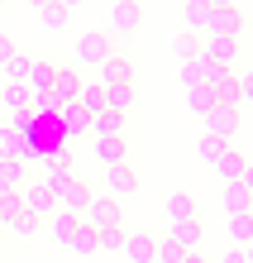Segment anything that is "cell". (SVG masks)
I'll use <instances>...</instances> for the list:
<instances>
[{"label": "cell", "mask_w": 253, "mask_h": 263, "mask_svg": "<svg viewBox=\"0 0 253 263\" xmlns=\"http://www.w3.org/2000/svg\"><path fill=\"white\" fill-rule=\"evenodd\" d=\"M139 29H144V0H115V5L105 10V34L134 39Z\"/></svg>", "instance_id": "6da1fadb"}, {"label": "cell", "mask_w": 253, "mask_h": 263, "mask_svg": "<svg viewBox=\"0 0 253 263\" xmlns=\"http://www.w3.org/2000/svg\"><path fill=\"white\" fill-rule=\"evenodd\" d=\"M72 53H76V67H101L110 53H115V43H110L105 29H86V34L72 39Z\"/></svg>", "instance_id": "7a4b0ae2"}, {"label": "cell", "mask_w": 253, "mask_h": 263, "mask_svg": "<svg viewBox=\"0 0 253 263\" xmlns=\"http://www.w3.org/2000/svg\"><path fill=\"white\" fill-rule=\"evenodd\" d=\"M82 225L91 230H124V206L110 196H91V206L82 211Z\"/></svg>", "instance_id": "3957f363"}, {"label": "cell", "mask_w": 253, "mask_h": 263, "mask_svg": "<svg viewBox=\"0 0 253 263\" xmlns=\"http://www.w3.org/2000/svg\"><path fill=\"white\" fill-rule=\"evenodd\" d=\"M96 82H101V86H134V58L124 53V48H115V53L96 67Z\"/></svg>", "instance_id": "277c9868"}, {"label": "cell", "mask_w": 253, "mask_h": 263, "mask_svg": "<svg viewBox=\"0 0 253 263\" xmlns=\"http://www.w3.org/2000/svg\"><path fill=\"white\" fill-rule=\"evenodd\" d=\"M139 192V173H134V163H120V167H105V196L110 201H134Z\"/></svg>", "instance_id": "5b68a950"}, {"label": "cell", "mask_w": 253, "mask_h": 263, "mask_svg": "<svg viewBox=\"0 0 253 263\" xmlns=\"http://www.w3.org/2000/svg\"><path fill=\"white\" fill-rule=\"evenodd\" d=\"M20 201H24V215H34L38 225H48V220H53V211H57V196L43 187V182H29V187L20 192Z\"/></svg>", "instance_id": "8992f818"}, {"label": "cell", "mask_w": 253, "mask_h": 263, "mask_svg": "<svg viewBox=\"0 0 253 263\" xmlns=\"http://www.w3.org/2000/svg\"><path fill=\"white\" fill-rule=\"evenodd\" d=\"M239 48H244L239 39H215V34H205V39H201V53L210 58L215 67H225V72L239 67Z\"/></svg>", "instance_id": "52a82bcc"}, {"label": "cell", "mask_w": 253, "mask_h": 263, "mask_svg": "<svg viewBox=\"0 0 253 263\" xmlns=\"http://www.w3.org/2000/svg\"><path fill=\"white\" fill-rule=\"evenodd\" d=\"M57 134H62V144L86 139L91 134V115L82 110V105H62V110H57Z\"/></svg>", "instance_id": "ba28073f"}, {"label": "cell", "mask_w": 253, "mask_h": 263, "mask_svg": "<svg viewBox=\"0 0 253 263\" xmlns=\"http://www.w3.org/2000/svg\"><path fill=\"white\" fill-rule=\"evenodd\" d=\"M86 86V72L76 67V63H57V82H53V96L62 105H76V91Z\"/></svg>", "instance_id": "9c48e42d"}, {"label": "cell", "mask_w": 253, "mask_h": 263, "mask_svg": "<svg viewBox=\"0 0 253 263\" xmlns=\"http://www.w3.org/2000/svg\"><path fill=\"white\" fill-rule=\"evenodd\" d=\"M234 129H239V105H215V110L205 115V134H210V139L234 144Z\"/></svg>", "instance_id": "30bf717a"}, {"label": "cell", "mask_w": 253, "mask_h": 263, "mask_svg": "<svg viewBox=\"0 0 253 263\" xmlns=\"http://www.w3.org/2000/svg\"><path fill=\"white\" fill-rule=\"evenodd\" d=\"M205 34H215V39H239L244 43V10L234 5V10H210V29Z\"/></svg>", "instance_id": "8fae6325"}, {"label": "cell", "mask_w": 253, "mask_h": 263, "mask_svg": "<svg viewBox=\"0 0 253 263\" xmlns=\"http://www.w3.org/2000/svg\"><path fill=\"white\" fill-rule=\"evenodd\" d=\"M167 239H177L186 254L201 249V239H205V220L201 215H191V220H167Z\"/></svg>", "instance_id": "7c38bea8"}, {"label": "cell", "mask_w": 253, "mask_h": 263, "mask_svg": "<svg viewBox=\"0 0 253 263\" xmlns=\"http://www.w3.org/2000/svg\"><path fill=\"white\" fill-rule=\"evenodd\" d=\"M124 258H129V263H158V235H153V230H129Z\"/></svg>", "instance_id": "4fadbf2b"}, {"label": "cell", "mask_w": 253, "mask_h": 263, "mask_svg": "<svg viewBox=\"0 0 253 263\" xmlns=\"http://www.w3.org/2000/svg\"><path fill=\"white\" fill-rule=\"evenodd\" d=\"M57 206H62V211H72V215H82V211L91 206V187H86V182L72 173V182L57 192Z\"/></svg>", "instance_id": "5bb4252c"}, {"label": "cell", "mask_w": 253, "mask_h": 263, "mask_svg": "<svg viewBox=\"0 0 253 263\" xmlns=\"http://www.w3.org/2000/svg\"><path fill=\"white\" fill-rule=\"evenodd\" d=\"M205 29H210V5H205V0H186V10H182V34L205 39Z\"/></svg>", "instance_id": "9a60e30c"}, {"label": "cell", "mask_w": 253, "mask_h": 263, "mask_svg": "<svg viewBox=\"0 0 253 263\" xmlns=\"http://www.w3.org/2000/svg\"><path fill=\"white\" fill-rule=\"evenodd\" d=\"M96 163H105V167L129 163V134H120V139H96Z\"/></svg>", "instance_id": "2e32d148"}, {"label": "cell", "mask_w": 253, "mask_h": 263, "mask_svg": "<svg viewBox=\"0 0 253 263\" xmlns=\"http://www.w3.org/2000/svg\"><path fill=\"white\" fill-rule=\"evenodd\" d=\"M215 173H220V182H225V187H229V182H244V173H248V158H244V153H239V148L229 144L225 153H220Z\"/></svg>", "instance_id": "e0dca14e"}, {"label": "cell", "mask_w": 253, "mask_h": 263, "mask_svg": "<svg viewBox=\"0 0 253 263\" xmlns=\"http://www.w3.org/2000/svg\"><path fill=\"white\" fill-rule=\"evenodd\" d=\"M0 105L10 110V120H24V115H29V105H34V91H29V86L5 82V91H0Z\"/></svg>", "instance_id": "ac0fdd59"}, {"label": "cell", "mask_w": 253, "mask_h": 263, "mask_svg": "<svg viewBox=\"0 0 253 263\" xmlns=\"http://www.w3.org/2000/svg\"><path fill=\"white\" fill-rule=\"evenodd\" d=\"M67 249H72L76 258H96V254H101V230L76 225V230H72V239H67Z\"/></svg>", "instance_id": "d6986e66"}, {"label": "cell", "mask_w": 253, "mask_h": 263, "mask_svg": "<svg viewBox=\"0 0 253 263\" xmlns=\"http://www.w3.org/2000/svg\"><path fill=\"white\" fill-rule=\"evenodd\" d=\"M91 134H96V139H120V134H129V115L101 110L96 120H91Z\"/></svg>", "instance_id": "ffe728a7"}, {"label": "cell", "mask_w": 253, "mask_h": 263, "mask_svg": "<svg viewBox=\"0 0 253 263\" xmlns=\"http://www.w3.org/2000/svg\"><path fill=\"white\" fill-rule=\"evenodd\" d=\"M57 82V63H48V58H34V72H29V91L34 96H48Z\"/></svg>", "instance_id": "44dd1931"}, {"label": "cell", "mask_w": 253, "mask_h": 263, "mask_svg": "<svg viewBox=\"0 0 253 263\" xmlns=\"http://www.w3.org/2000/svg\"><path fill=\"white\" fill-rule=\"evenodd\" d=\"M210 91H215V105H244L239 101V72H220L210 82Z\"/></svg>", "instance_id": "7402d4cb"}, {"label": "cell", "mask_w": 253, "mask_h": 263, "mask_svg": "<svg viewBox=\"0 0 253 263\" xmlns=\"http://www.w3.org/2000/svg\"><path fill=\"white\" fill-rule=\"evenodd\" d=\"M134 101H139V91H134V86H105V110H115V115H134Z\"/></svg>", "instance_id": "603a6c76"}, {"label": "cell", "mask_w": 253, "mask_h": 263, "mask_svg": "<svg viewBox=\"0 0 253 263\" xmlns=\"http://www.w3.org/2000/svg\"><path fill=\"white\" fill-rule=\"evenodd\" d=\"M220 206H225V215H244V211H253V196L244 192V182H229L225 196H220Z\"/></svg>", "instance_id": "cb8c5ba5"}, {"label": "cell", "mask_w": 253, "mask_h": 263, "mask_svg": "<svg viewBox=\"0 0 253 263\" xmlns=\"http://www.w3.org/2000/svg\"><path fill=\"white\" fill-rule=\"evenodd\" d=\"M186 110H191V115H201V120H205V115H210V110H215V91H210V86H205V82H201V86H186Z\"/></svg>", "instance_id": "d4e9b609"}, {"label": "cell", "mask_w": 253, "mask_h": 263, "mask_svg": "<svg viewBox=\"0 0 253 263\" xmlns=\"http://www.w3.org/2000/svg\"><path fill=\"white\" fill-rule=\"evenodd\" d=\"M76 105H82V110L96 120V115L105 110V86H101V82H86L82 91H76Z\"/></svg>", "instance_id": "484cf974"}, {"label": "cell", "mask_w": 253, "mask_h": 263, "mask_svg": "<svg viewBox=\"0 0 253 263\" xmlns=\"http://www.w3.org/2000/svg\"><path fill=\"white\" fill-rule=\"evenodd\" d=\"M229 244H234V249H248V244H253V211L229 215Z\"/></svg>", "instance_id": "4316f807"}, {"label": "cell", "mask_w": 253, "mask_h": 263, "mask_svg": "<svg viewBox=\"0 0 253 263\" xmlns=\"http://www.w3.org/2000/svg\"><path fill=\"white\" fill-rule=\"evenodd\" d=\"M191 215H201L191 192H172V196H167V220H191Z\"/></svg>", "instance_id": "83f0119b"}, {"label": "cell", "mask_w": 253, "mask_h": 263, "mask_svg": "<svg viewBox=\"0 0 253 263\" xmlns=\"http://www.w3.org/2000/svg\"><path fill=\"white\" fill-rule=\"evenodd\" d=\"M76 225H82V215H72V211H62V206L53 211V220H48V230H53V239H57V244H67Z\"/></svg>", "instance_id": "f1b7e54d"}, {"label": "cell", "mask_w": 253, "mask_h": 263, "mask_svg": "<svg viewBox=\"0 0 253 263\" xmlns=\"http://www.w3.org/2000/svg\"><path fill=\"white\" fill-rule=\"evenodd\" d=\"M29 72H34V58H29V53H20V48H14V58H10V63H5V77H10V82H14V86H29Z\"/></svg>", "instance_id": "f546056e"}, {"label": "cell", "mask_w": 253, "mask_h": 263, "mask_svg": "<svg viewBox=\"0 0 253 263\" xmlns=\"http://www.w3.org/2000/svg\"><path fill=\"white\" fill-rule=\"evenodd\" d=\"M24 187H29V182H24V163H0V192L20 196Z\"/></svg>", "instance_id": "4dcf8cb0"}, {"label": "cell", "mask_w": 253, "mask_h": 263, "mask_svg": "<svg viewBox=\"0 0 253 263\" xmlns=\"http://www.w3.org/2000/svg\"><path fill=\"white\" fill-rule=\"evenodd\" d=\"M67 20H72V10H62V5H43V10H38V24L48 29V34L67 29Z\"/></svg>", "instance_id": "1f68e13d"}, {"label": "cell", "mask_w": 253, "mask_h": 263, "mask_svg": "<svg viewBox=\"0 0 253 263\" xmlns=\"http://www.w3.org/2000/svg\"><path fill=\"white\" fill-rule=\"evenodd\" d=\"M225 148H229L225 139H210V134H201V144H196V158L215 167V163H220V153H225Z\"/></svg>", "instance_id": "d6a6232c"}, {"label": "cell", "mask_w": 253, "mask_h": 263, "mask_svg": "<svg viewBox=\"0 0 253 263\" xmlns=\"http://www.w3.org/2000/svg\"><path fill=\"white\" fill-rule=\"evenodd\" d=\"M20 211H24V201H20V196H14V192H0V230H10Z\"/></svg>", "instance_id": "836d02e7"}, {"label": "cell", "mask_w": 253, "mask_h": 263, "mask_svg": "<svg viewBox=\"0 0 253 263\" xmlns=\"http://www.w3.org/2000/svg\"><path fill=\"white\" fill-rule=\"evenodd\" d=\"M172 53H177V63H191V58H201V39L196 34H177Z\"/></svg>", "instance_id": "e575fe53"}, {"label": "cell", "mask_w": 253, "mask_h": 263, "mask_svg": "<svg viewBox=\"0 0 253 263\" xmlns=\"http://www.w3.org/2000/svg\"><path fill=\"white\" fill-rule=\"evenodd\" d=\"M129 230H101V254H124Z\"/></svg>", "instance_id": "d590c367"}, {"label": "cell", "mask_w": 253, "mask_h": 263, "mask_svg": "<svg viewBox=\"0 0 253 263\" xmlns=\"http://www.w3.org/2000/svg\"><path fill=\"white\" fill-rule=\"evenodd\" d=\"M186 258V249L177 239H158V263H182Z\"/></svg>", "instance_id": "8d00e7d4"}, {"label": "cell", "mask_w": 253, "mask_h": 263, "mask_svg": "<svg viewBox=\"0 0 253 263\" xmlns=\"http://www.w3.org/2000/svg\"><path fill=\"white\" fill-rule=\"evenodd\" d=\"M10 230H14V235H34V230H38V220H34V215H24V211H20V215H14V225H10Z\"/></svg>", "instance_id": "74e56055"}, {"label": "cell", "mask_w": 253, "mask_h": 263, "mask_svg": "<svg viewBox=\"0 0 253 263\" xmlns=\"http://www.w3.org/2000/svg\"><path fill=\"white\" fill-rule=\"evenodd\" d=\"M239 101H253V72H239Z\"/></svg>", "instance_id": "f35d334b"}, {"label": "cell", "mask_w": 253, "mask_h": 263, "mask_svg": "<svg viewBox=\"0 0 253 263\" xmlns=\"http://www.w3.org/2000/svg\"><path fill=\"white\" fill-rule=\"evenodd\" d=\"M215 263H244V249H234V244H229V249H225V254H220Z\"/></svg>", "instance_id": "ab89813d"}, {"label": "cell", "mask_w": 253, "mask_h": 263, "mask_svg": "<svg viewBox=\"0 0 253 263\" xmlns=\"http://www.w3.org/2000/svg\"><path fill=\"white\" fill-rule=\"evenodd\" d=\"M10 58H14V43H10L5 34H0V67H5V63H10Z\"/></svg>", "instance_id": "60d3db41"}, {"label": "cell", "mask_w": 253, "mask_h": 263, "mask_svg": "<svg viewBox=\"0 0 253 263\" xmlns=\"http://www.w3.org/2000/svg\"><path fill=\"white\" fill-rule=\"evenodd\" d=\"M205 5H210V10H234L239 0H205Z\"/></svg>", "instance_id": "b9f144b4"}, {"label": "cell", "mask_w": 253, "mask_h": 263, "mask_svg": "<svg viewBox=\"0 0 253 263\" xmlns=\"http://www.w3.org/2000/svg\"><path fill=\"white\" fill-rule=\"evenodd\" d=\"M182 263H210V258H205V254H201V249H191V254H186V258H182Z\"/></svg>", "instance_id": "7bdbcfd3"}, {"label": "cell", "mask_w": 253, "mask_h": 263, "mask_svg": "<svg viewBox=\"0 0 253 263\" xmlns=\"http://www.w3.org/2000/svg\"><path fill=\"white\" fill-rule=\"evenodd\" d=\"M53 5H62V10H82L86 0H53Z\"/></svg>", "instance_id": "ee69618b"}, {"label": "cell", "mask_w": 253, "mask_h": 263, "mask_svg": "<svg viewBox=\"0 0 253 263\" xmlns=\"http://www.w3.org/2000/svg\"><path fill=\"white\" fill-rule=\"evenodd\" d=\"M244 192L253 196V167H248V173H244Z\"/></svg>", "instance_id": "f6af8a7d"}, {"label": "cell", "mask_w": 253, "mask_h": 263, "mask_svg": "<svg viewBox=\"0 0 253 263\" xmlns=\"http://www.w3.org/2000/svg\"><path fill=\"white\" fill-rule=\"evenodd\" d=\"M24 5H34V10H43V5H53V0H24Z\"/></svg>", "instance_id": "bcb514c9"}, {"label": "cell", "mask_w": 253, "mask_h": 263, "mask_svg": "<svg viewBox=\"0 0 253 263\" xmlns=\"http://www.w3.org/2000/svg\"><path fill=\"white\" fill-rule=\"evenodd\" d=\"M244 263H253V244H248V249H244Z\"/></svg>", "instance_id": "7dc6e473"}, {"label": "cell", "mask_w": 253, "mask_h": 263, "mask_svg": "<svg viewBox=\"0 0 253 263\" xmlns=\"http://www.w3.org/2000/svg\"><path fill=\"white\" fill-rule=\"evenodd\" d=\"M248 167H253V148H248Z\"/></svg>", "instance_id": "c3c4849f"}, {"label": "cell", "mask_w": 253, "mask_h": 263, "mask_svg": "<svg viewBox=\"0 0 253 263\" xmlns=\"http://www.w3.org/2000/svg\"><path fill=\"white\" fill-rule=\"evenodd\" d=\"M0 5H5V0H0Z\"/></svg>", "instance_id": "681fc988"}, {"label": "cell", "mask_w": 253, "mask_h": 263, "mask_svg": "<svg viewBox=\"0 0 253 263\" xmlns=\"http://www.w3.org/2000/svg\"><path fill=\"white\" fill-rule=\"evenodd\" d=\"M0 263H5V258H0Z\"/></svg>", "instance_id": "f907efd6"}]
</instances>
